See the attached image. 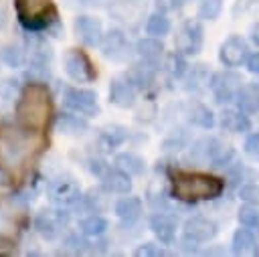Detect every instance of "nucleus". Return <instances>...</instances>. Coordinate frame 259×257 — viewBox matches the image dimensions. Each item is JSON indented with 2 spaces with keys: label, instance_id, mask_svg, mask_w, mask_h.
Here are the masks:
<instances>
[{
  "label": "nucleus",
  "instance_id": "f257e3e1",
  "mask_svg": "<svg viewBox=\"0 0 259 257\" xmlns=\"http://www.w3.org/2000/svg\"><path fill=\"white\" fill-rule=\"evenodd\" d=\"M225 190V182L210 174L200 172H184L174 178L172 194L180 200H210L221 196Z\"/></svg>",
  "mask_w": 259,
  "mask_h": 257
},
{
  "label": "nucleus",
  "instance_id": "f03ea898",
  "mask_svg": "<svg viewBox=\"0 0 259 257\" xmlns=\"http://www.w3.org/2000/svg\"><path fill=\"white\" fill-rule=\"evenodd\" d=\"M49 107H51L49 91L42 85L30 83L20 95L16 111L22 123H26L28 127H40L49 115Z\"/></svg>",
  "mask_w": 259,
  "mask_h": 257
},
{
  "label": "nucleus",
  "instance_id": "7ed1b4c3",
  "mask_svg": "<svg viewBox=\"0 0 259 257\" xmlns=\"http://www.w3.org/2000/svg\"><path fill=\"white\" fill-rule=\"evenodd\" d=\"M18 22L32 32L51 28V24H57V10L53 6V0H14Z\"/></svg>",
  "mask_w": 259,
  "mask_h": 257
},
{
  "label": "nucleus",
  "instance_id": "20e7f679",
  "mask_svg": "<svg viewBox=\"0 0 259 257\" xmlns=\"http://www.w3.org/2000/svg\"><path fill=\"white\" fill-rule=\"evenodd\" d=\"M63 103L67 105V109L85 115V117H93L99 113V101H97V93L91 89H83V87H65L63 89Z\"/></svg>",
  "mask_w": 259,
  "mask_h": 257
},
{
  "label": "nucleus",
  "instance_id": "39448f33",
  "mask_svg": "<svg viewBox=\"0 0 259 257\" xmlns=\"http://www.w3.org/2000/svg\"><path fill=\"white\" fill-rule=\"evenodd\" d=\"M202 42H204V30H202L200 22H196V20H186V22L178 28V32H176V36H174V47H176V51L182 53L184 57H186V55H196V53H200Z\"/></svg>",
  "mask_w": 259,
  "mask_h": 257
},
{
  "label": "nucleus",
  "instance_id": "423d86ee",
  "mask_svg": "<svg viewBox=\"0 0 259 257\" xmlns=\"http://www.w3.org/2000/svg\"><path fill=\"white\" fill-rule=\"evenodd\" d=\"M241 83H243L241 77L233 71H219V73H212L208 79V87H210V91L219 103L235 101Z\"/></svg>",
  "mask_w": 259,
  "mask_h": 257
},
{
  "label": "nucleus",
  "instance_id": "0eeeda50",
  "mask_svg": "<svg viewBox=\"0 0 259 257\" xmlns=\"http://www.w3.org/2000/svg\"><path fill=\"white\" fill-rule=\"evenodd\" d=\"M63 69H65V73H67L73 81H77V83H89V81H93V79L97 77V73H95V69H93L89 57H87L83 51H77V49H73V51H69V53L65 55V59H63Z\"/></svg>",
  "mask_w": 259,
  "mask_h": 257
},
{
  "label": "nucleus",
  "instance_id": "6e6552de",
  "mask_svg": "<svg viewBox=\"0 0 259 257\" xmlns=\"http://www.w3.org/2000/svg\"><path fill=\"white\" fill-rule=\"evenodd\" d=\"M249 57V47H247V40L239 34H231L229 38L223 40L221 49H219V61L227 67V69H233V67H239L247 61Z\"/></svg>",
  "mask_w": 259,
  "mask_h": 257
},
{
  "label": "nucleus",
  "instance_id": "1a4fd4ad",
  "mask_svg": "<svg viewBox=\"0 0 259 257\" xmlns=\"http://www.w3.org/2000/svg\"><path fill=\"white\" fill-rule=\"evenodd\" d=\"M69 212L67 210H40L34 217V229L42 239H57L61 229L67 225Z\"/></svg>",
  "mask_w": 259,
  "mask_h": 257
},
{
  "label": "nucleus",
  "instance_id": "9d476101",
  "mask_svg": "<svg viewBox=\"0 0 259 257\" xmlns=\"http://www.w3.org/2000/svg\"><path fill=\"white\" fill-rule=\"evenodd\" d=\"M49 196L59 206H73L83 198L81 188L73 178H57V180H53L51 186H49Z\"/></svg>",
  "mask_w": 259,
  "mask_h": 257
},
{
  "label": "nucleus",
  "instance_id": "9b49d317",
  "mask_svg": "<svg viewBox=\"0 0 259 257\" xmlns=\"http://www.w3.org/2000/svg\"><path fill=\"white\" fill-rule=\"evenodd\" d=\"M73 28L77 38L87 47H97L103 38V22L95 16H79Z\"/></svg>",
  "mask_w": 259,
  "mask_h": 257
},
{
  "label": "nucleus",
  "instance_id": "f8f14e48",
  "mask_svg": "<svg viewBox=\"0 0 259 257\" xmlns=\"http://www.w3.org/2000/svg\"><path fill=\"white\" fill-rule=\"evenodd\" d=\"M109 101L117 107H132L136 103V85L132 83V79L125 77H115L109 83Z\"/></svg>",
  "mask_w": 259,
  "mask_h": 257
},
{
  "label": "nucleus",
  "instance_id": "ddd939ff",
  "mask_svg": "<svg viewBox=\"0 0 259 257\" xmlns=\"http://www.w3.org/2000/svg\"><path fill=\"white\" fill-rule=\"evenodd\" d=\"M182 231H184L186 237H190V239H194L198 243H206V241H210V239L217 237L219 227H217L214 221H210L206 217H192V219H188L184 223V229Z\"/></svg>",
  "mask_w": 259,
  "mask_h": 257
},
{
  "label": "nucleus",
  "instance_id": "4468645a",
  "mask_svg": "<svg viewBox=\"0 0 259 257\" xmlns=\"http://www.w3.org/2000/svg\"><path fill=\"white\" fill-rule=\"evenodd\" d=\"M101 186L109 194H127L132 190V176L117 166H109L101 174Z\"/></svg>",
  "mask_w": 259,
  "mask_h": 257
},
{
  "label": "nucleus",
  "instance_id": "2eb2a0df",
  "mask_svg": "<svg viewBox=\"0 0 259 257\" xmlns=\"http://www.w3.org/2000/svg\"><path fill=\"white\" fill-rule=\"evenodd\" d=\"M99 47H101V53H103L107 59L121 61V59L125 57V53H127V47H130V45H127L125 34H123L119 28H111L109 32H105V34H103V38H101Z\"/></svg>",
  "mask_w": 259,
  "mask_h": 257
},
{
  "label": "nucleus",
  "instance_id": "dca6fc26",
  "mask_svg": "<svg viewBox=\"0 0 259 257\" xmlns=\"http://www.w3.org/2000/svg\"><path fill=\"white\" fill-rule=\"evenodd\" d=\"M55 130L63 136H69V138H77V136H83L87 130H89V123L85 119V115H79V113H61L57 115V121H55Z\"/></svg>",
  "mask_w": 259,
  "mask_h": 257
},
{
  "label": "nucleus",
  "instance_id": "f3484780",
  "mask_svg": "<svg viewBox=\"0 0 259 257\" xmlns=\"http://www.w3.org/2000/svg\"><path fill=\"white\" fill-rule=\"evenodd\" d=\"M150 231L154 233V237L160 243L168 245L176 237V221H174V217H170L166 212H156L150 217Z\"/></svg>",
  "mask_w": 259,
  "mask_h": 257
},
{
  "label": "nucleus",
  "instance_id": "a211bd4d",
  "mask_svg": "<svg viewBox=\"0 0 259 257\" xmlns=\"http://www.w3.org/2000/svg\"><path fill=\"white\" fill-rule=\"evenodd\" d=\"M113 210L123 225H134L142 215V200L138 196H123L115 202Z\"/></svg>",
  "mask_w": 259,
  "mask_h": 257
},
{
  "label": "nucleus",
  "instance_id": "6ab92c4d",
  "mask_svg": "<svg viewBox=\"0 0 259 257\" xmlns=\"http://www.w3.org/2000/svg\"><path fill=\"white\" fill-rule=\"evenodd\" d=\"M221 125L231 134H245L251 130V121L241 109H225L221 113Z\"/></svg>",
  "mask_w": 259,
  "mask_h": 257
},
{
  "label": "nucleus",
  "instance_id": "aec40b11",
  "mask_svg": "<svg viewBox=\"0 0 259 257\" xmlns=\"http://www.w3.org/2000/svg\"><path fill=\"white\" fill-rule=\"evenodd\" d=\"M237 107L245 113H257L259 111V85L255 83H247L241 85L237 91Z\"/></svg>",
  "mask_w": 259,
  "mask_h": 257
},
{
  "label": "nucleus",
  "instance_id": "412c9836",
  "mask_svg": "<svg viewBox=\"0 0 259 257\" xmlns=\"http://www.w3.org/2000/svg\"><path fill=\"white\" fill-rule=\"evenodd\" d=\"M257 249V237L253 233V229L245 227V229H237L233 233V241H231V251L235 255H245V253H253Z\"/></svg>",
  "mask_w": 259,
  "mask_h": 257
},
{
  "label": "nucleus",
  "instance_id": "4be33fe9",
  "mask_svg": "<svg viewBox=\"0 0 259 257\" xmlns=\"http://www.w3.org/2000/svg\"><path fill=\"white\" fill-rule=\"evenodd\" d=\"M113 164L117 168H121L123 172H127L130 176H142L146 172V162L142 156H138L136 152H119L113 160Z\"/></svg>",
  "mask_w": 259,
  "mask_h": 257
},
{
  "label": "nucleus",
  "instance_id": "5701e85b",
  "mask_svg": "<svg viewBox=\"0 0 259 257\" xmlns=\"http://www.w3.org/2000/svg\"><path fill=\"white\" fill-rule=\"evenodd\" d=\"M136 53L148 61V63H156L162 55H164V45L158 36H146V38H140L136 42Z\"/></svg>",
  "mask_w": 259,
  "mask_h": 257
},
{
  "label": "nucleus",
  "instance_id": "b1692460",
  "mask_svg": "<svg viewBox=\"0 0 259 257\" xmlns=\"http://www.w3.org/2000/svg\"><path fill=\"white\" fill-rule=\"evenodd\" d=\"M79 231H81L83 237L97 239V237H101L107 231V219L93 212V215H89V217H85V219L79 221Z\"/></svg>",
  "mask_w": 259,
  "mask_h": 257
},
{
  "label": "nucleus",
  "instance_id": "393cba45",
  "mask_svg": "<svg viewBox=\"0 0 259 257\" xmlns=\"http://www.w3.org/2000/svg\"><path fill=\"white\" fill-rule=\"evenodd\" d=\"M127 130L123 127V125H107V127H103L101 130V134H99V142H101V146L105 148V150H113V148H117V146H121L125 140H127Z\"/></svg>",
  "mask_w": 259,
  "mask_h": 257
},
{
  "label": "nucleus",
  "instance_id": "a878e982",
  "mask_svg": "<svg viewBox=\"0 0 259 257\" xmlns=\"http://www.w3.org/2000/svg\"><path fill=\"white\" fill-rule=\"evenodd\" d=\"M188 119H190L194 125L202 127V130H212V127H214V115H212V111H210L206 105H202V103H190V105H188Z\"/></svg>",
  "mask_w": 259,
  "mask_h": 257
},
{
  "label": "nucleus",
  "instance_id": "bb28decb",
  "mask_svg": "<svg viewBox=\"0 0 259 257\" xmlns=\"http://www.w3.org/2000/svg\"><path fill=\"white\" fill-rule=\"evenodd\" d=\"M170 28H172L170 18H168L164 12H154V14H150L148 20H146V32H148L150 36L162 38L164 34L170 32Z\"/></svg>",
  "mask_w": 259,
  "mask_h": 257
},
{
  "label": "nucleus",
  "instance_id": "cd10ccee",
  "mask_svg": "<svg viewBox=\"0 0 259 257\" xmlns=\"http://www.w3.org/2000/svg\"><path fill=\"white\" fill-rule=\"evenodd\" d=\"M0 61H2L4 65L16 69V67H20V65L24 63V51H22L18 45H6V47H2V51H0Z\"/></svg>",
  "mask_w": 259,
  "mask_h": 257
},
{
  "label": "nucleus",
  "instance_id": "c85d7f7f",
  "mask_svg": "<svg viewBox=\"0 0 259 257\" xmlns=\"http://www.w3.org/2000/svg\"><path fill=\"white\" fill-rule=\"evenodd\" d=\"M239 223L243 227H249V229H257L259 227V206L257 204H243L239 208Z\"/></svg>",
  "mask_w": 259,
  "mask_h": 257
},
{
  "label": "nucleus",
  "instance_id": "c756f323",
  "mask_svg": "<svg viewBox=\"0 0 259 257\" xmlns=\"http://www.w3.org/2000/svg\"><path fill=\"white\" fill-rule=\"evenodd\" d=\"M127 77L132 79V83H134L136 87H144V85L152 83L154 71H152V67H148V65H136V67L130 71Z\"/></svg>",
  "mask_w": 259,
  "mask_h": 257
},
{
  "label": "nucleus",
  "instance_id": "7c9ffc66",
  "mask_svg": "<svg viewBox=\"0 0 259 257\" xmlns=\"http://www.w3.org/2000/svg\"><path fill=\"white\" fill-rule=\"evenodd\" d=\"M223 10V0H202L198 6V18L214 20Z\"/></svg>",
  "mask_w": 259,
  "mask_h": 257
},
{
  "label": "nucleus",
  "instance_id": "2f4dec72",
  "mask_svg": "<svg viewBox=\"0 0 259 257\" xmlns=\"http://www.w3.org/2000/svg\"><path fill=\"white\" fill-rule=\"evenodd\" d=\"M243 152L249 160L259 162V132H253V134L247 136V140L243 144Z\"/></svg>",
  "mask_w": 259,
  "mask_h": 257
},
{
  "label": "nucleus",
  "instance_id": "473e14b6",
  "mask_svg": "<svg viewBox=\"0 0 259 257\" xmlns=\"http://www.w3.org/2000/svg\"><path fill=\"white\" fill-rule=\"evenodd\" d=\"M168 63H170V73H172V77H176V79H180V77L188 71V63H186V59H184L182 53H174V55H170Z\"/></svg>",
  "mask_w": 259,
  "mask_h": 257
},
{
  "label": "nucleus",
  "instance_id": "72a5a7b5",
  "mask_svg": "<svg viewBox=\"0 0 259 257\" xmlns=\"http://www.w3.org/2000/svg\"><path fill=\"white\" fill-rule=\"evenodd\" d=\"M166 251L160 247V245H156V243H142L136 251H134V255L136 257H160V255H164Z\"/></svg>",
  "mask_w": 259,
  "mask_h": 257
},
{
  "label": "nucleus",
  "instance_id": "f704fd0d",
  "mask_svg": "<svg viewBox=\"0 0 259 257\" xmlns=\"http://www.w3.org/2000/svg\"><path fill=\"white\" fill-rule=\"evenodd\" d=\"M239 198L249 204H259V186L257 184H243L239 188Z\"/></svg>",
  "mask_w": 259,
  "mask_h": 257
},
{
  "label": "nucleus",
  "instance_id": "c9c22d12",
  "mask_svg": "<svg viewBox=\"0 0 259 257\" xmlns=\"http://www.w3.org/2000/svg\"><path fill=\"white\" fill-rule=\"evenodd\" d=\"M186 4V0H156V8L160 12H174L180 10Z\"/></svg>",
  "mask_w": 259,
  "mask_h": 257
},
{
  "label": "nucleus",
  "instance_id": "e433bc0d",
  "mask_svg": "<svg viewBox=\"0 0 259 257\" xmlns=\"http://www.w3.org/2000/svg\"><path fill=\"white\" fill-rule=\"evenodd\" d=\"M107 168H109V164H105V160H101V158H91L89 160V172L95 174V176H99V178H101V174Z\"/></svg>",
  "mask_w": 259,
  "mask_h": 257
},
{
  "label": "nucleus",
  "instance_id": "4c0bfd02",
  "mask_svg": "<svg viewBox=\"0 0 259 257\" xmlns=\"http://www.w3.org/2000/svg\"><path fill=\"white\" fill-rule=\"evenodd\" d=\"M245 63H247V71H249V73L259 75V51H257V53H253V55H249Z\"/></svg>",
  "mask_w": 259,
  "mask_h": 257
},
{
  "label": "nucleus",
  "instance_id": "58836bf2",
  "mask_svg": "<svg viewBox=\"0 0 259 257\" xmlns=\"http://www.w3.org/2000/svg\"><path fill=\"white\" fill-rule=\"evenodd\" d=\"M249 34H251V40H253L255 45H259V22H255V24L251 26V32H249Z\"/></svg>",
  "mask_w": 259,
  "mask_h": 257
}]
</instances>
